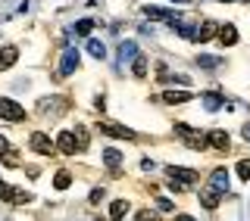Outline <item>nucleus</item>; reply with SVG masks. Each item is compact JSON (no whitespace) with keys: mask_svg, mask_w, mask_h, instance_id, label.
<instances>
[{"mask_svg":"<svg viewBox=\"0 0 250 221\" xmlns=\"http://www.w3.org/2000/svg\"><path fill=\"white\" fill-rule=\"evenodd\" d=\"M28 144H31V149H35V153H41V156H50V153H53V147H57V144H53V140L47 137V134H41V131L31 134Z\"/></svg>","mask_w":250,"mask_h":221,"instance_id":"423d86ee","label":"nucleus"},{"mask_svg":"<svg viewBox=\"0 0 250 221\" xmlns=\"http://www.w3.org/2000/svg\"><path fill=\"white\" fill-rule=\"evenodd\" d=\"M0 122H25V106L10 97H0Z\"/></svg>","mask_w":250,"mask_h":221,"instance_id":"f03ea898","label":"nucleus"},{"mask_svg":"<svg viewBox=\"0 0 250 221\" xmlns=\"http://www.w3.org/2000/svg\"><path fill=\"white\" fill-rule=\"evenodd\" d=\"M6 147H10V144H6V140H3V137H0V153H3V149H6Z\"/></svg>","mask_w":250,"mask_h":221,"instance_id":"72a5a7b5","label":"nucleus"},{"mask_svg":"<svg viewBox=\"0 0 250 221\" xmlns=\"http://www.w3.org/2000/svg\"><path fill=\"white\" fill-rule=\"evenodd\" d=\"M172 3H188V0H172Z\"/></svg>","mask_w":250,"mask_h":221,"instance_id":"f704fd0d","label":"nucleus"},{"mask_svg":"<svg viewBox=\"0 0 250 221\" xmlns=\"http://www.w3.org/2000/svg\"><path fill=\"white\" fill-rule=\"evenodd\" d=\"M78 59H82V56H78L75 47H66V53H62V59H60V75H62V78L72 75L75 69H78Z\"/></svg>","mask_w":250,"mask_h":221,"instance_id":"0eeeda50","label":"nucleus"},{"mask_svg":"<svg viewBox=\"0 0 250 221\" xmlns=\"http://www.w3.org/2000/svg\"><path fill=\"white\" fill-rule=\"evenodd\" d=\"M100 131L109 134V137H119V140H135V131L125 128V125H113V122H100Z\"/></svg>","mask_w":250,"mask_h":221,"instance_id":"1a4fd4ad","label":"nucleus"},{"mask_svg":"<svg viewBox=\"0 0 250 221\" xmlns=\"http://www.w3.org/2000/svg\"><path fill=\"white\" fill-rule=\"evenodd\" d=\"M57 147H60V153L72 156L75 149H78V140H75V134H72V131H62L60 137H57Z\"/></svg>","mask_w":250,"mask_h":221,"instance_id":"9b49d317","label":"nucleus"},{"mask_svg":"<svg viewBox=\"0 0 250 221\" xmlns=\"http://www.w3.org/2000/svg\"><path fill=\"white\" fill-rule=\"evenodd\" d=\"M222 3H229V0H222Z\"/></svg>","mask_w":250,"mask_h":221,"instance_id":"c9c22d12","label":"nucleus"},{"mask_svg":"<svg viewBox=\"0 0 250 221\" xmlns=\"http://www.w3.org/2000/svg\"><path fill=\"white\" fill-rule=\"evenodd\" d=\"M138 221H160V215H156V212H150V209H141V212H138Z\"/></svg>","mask_w":250,"mask_h":221,"instance_id":"c85d7f7f","label":"nucleus"},{"mask_svg":"<svg viewBox=\"0 0 250 221\" xmlns=\"http://www.w3.org/2000/svg\"><path fill=\"white\" fill-rule=\"evenodd\" d=\"M72 134H75V140H78V149H84V147H88V131H84L82 125H78V128H75Z\"/></svg>","mask_w":250,"mask_h":221,"instance_id":"a878e982","label":"nucleus"},{"mask_svg":"<svg viewBox=\"0 0 250 221\" xmlns=\"http://www.w3.org/2000/svg\"><path fill=\"white\" fill-rule=\"evenodd\" d=\"M0 156H3V162H6V165H19V156H16V149H13V147H6Z\"/></svg>","mask_w":250,"mask_h":221,"instance_id":"bb28decb","label":"nucleus"},{"mask_svg":"<svg viewBox=\"0 0 250 221\" xmlns=\"http://www.w3.org/2000/svg\"><path fill=\"white\" fill-rule=\"evenodd\" d=\"M191 97H194L191 91H166V93H163V100H166L169 106H175V103H188Z\"/></svg>","mask_w":250,"mask_h":221,"instance_id":"f3484780","label":"nucleus"},{"mask_svg":"<svg viewBox=\"0 0 250 221\" xmlns=\"http://www.w3.org/2000/svg\"><path fill=\"white\" fill-rule=\"evenodd\" d=\"M219 44H222V47H234V44H238V28H234L231 22H225V25L219 28Z\"/></svg>","mask_w":250,"mask_h":221,"instance_id":"f8f14e48","label":"nucleus"},{"mask_svg":"<svg viewBox=\"0 0 250 221\" xmlns=\"http://www.w3.org/2000/svg\"><path fill=\"white\" fill-rule=\"evenodd\" d=\"M0 200L3 203H13V206H25V203H31V193L22 190V187H10L0 181Z\"/></svg>","mask_w":250,"mask_h":221,"instance_id":"7ed1b4c3","label":"nucleus"},{"mask_svg":"<svg viewBox=\"0 0 250 221\" xmlns=\"http://www.w3.org/2000/svg\"><path fill=\"white\" fill-rule=\"evenodd\" d=\"M238 178L250 181V159H241V162H238Z\"/></svg>","mask_w":250,"mask_h":221,"instance_id":"cd10ccee","label":"nucleus"},{"mask_svg":"<svg viewBox=\"0 0 250 221\" xmlns=\"http://www.w3.org/2000/svg\"><path fill=\"white\" fill-rule=\"evenodd\" d=\"M175 137H182V144H185V147H191V149H203V147H207V134L188 128L185 122H178V125H175Z\"/></svg>","mask_w":250,"mask_h":221,"instance_id":"f257e3e1","label":"nucleus"},{"mask_svg":"<svg viewBox=\"0 0 250 221\" xmlns=\"http://www.w3.org/2000/svg\"><path fill=\"white\" fill-rule=\"evenodd\" d=\"M156 209H160V212H172L175 206H172V200H166V196H160V200H156Z\"/></svg>","mask_w":250,"mask_h":221,"instance_id":"c756f323","label":"nucleus"},{"mask_svg":"<svg viewBox=\"0 0 250 221\" xmlns=\"http://www.w3.org/2000/svg\"><path fill=\"white\" fill-rule=\"evenodd\" d=\"M72 31H75V35H78V37H88V35H91V31H94V19H78Z\"/></svg>","mask_w":250,"mask_h":221,"instance_id":"4be33fe9","label":"nucleus"},{"mask_svg":"<svg viewBox=\"0 0 250 221\" xmlns=\"http://www.w3.org/2000/svg\"><path fill=\"white\" fill-rule=\"evenodd\" d=\"M16 59H19V50H16V47H3V50H0V72L16 66Z\"/></svg>","mask_w":250,"mask_h":221,"instance_id":"dca6fc26","label":"nucleus"},{"mask_svg":"<svg viewBox=\"0 0 250 221\" xmlns=\"http://www.w3.org/2000/svg\"><path fill=\"white\" fill-rule=\"evenodd\" d=\"M207 147H213V149H222V153H229L231 149V140H229V134H225L222 128H213L207 134Z\"/></svg>","mask_w":250,"mask_h":221,"instance_id":"6e6552de","label":"nucleus"},{"mask_svg":"<svg viewBox=\"0 0 250 221\" xmlns=\"http://www.w3.org/2000/svg\"><path fill=\"white\" fill-rule=\"evenodd\" d=\"M241 134H244V140L250 144V125H244V131H241Z\"/></svg>","mask_w":250,"mask_h":221,"instance_id":"2f4dec72","label":"nucleus"},{"mask_svg":"<svg viewBox=\"0 0 250 221\" xmlns=\"http://www.w3.org/2000/svg\"><path fill=\"white\" fill-rule=\"evenodd\" d=\"M144 16H150V19H160V22H166V25H172V28L182 25V16L172 13V10H163V6H144Z\"/></svg>","mask_w":250,"mask_h":221,"instance_id":"39448f33","label":"nucleus"},{"mask_svg":"<svg viewBox=\"0 0 250 221\" xmlns=\"http://www.w3.org/2000/svg\"><path fill=\"white\" fill-rule=\"evenodd\" d=\"M88 53L94 59H106V44L97 41V37H91V41H88Z\"/></svg>","mask_w":250,"mask_h":221,"instance_id":"6ab92c4d","label":"nucleus"},{"mask_svg":"<svg viewBox=\"0 0 250 221\" xmlns=\"http://www.w3.org/2000/svg\"><path fill=\"white\" fill-rule=\"evenodd\" d=\"M104 200V190H91V203H100Z\"/></svg>","mask_w":250,"mask_h":221,"instance_id":"7c9ffc66","label":"nucleus"},{"mask_svg":"<svg viewBox=\"0 0 250 221\" xmlns=\"http://www.w3.org/2000/svg\"><path fill=\"white\" fill-rule=\"evenodd\" d=\"M197 62H200L203 69H219V66H222V59H219V56H207V53H200Z\"/></svg>","mask_w":250,"mask_h":221,"instance_id":"b1692460","label":"nucleus"},{"mask_svg":"<svg viewBox=\"0 0 250 221\" xmlns=\"http://www.w3.org/2000/svg\"><path fill=\"white\" fill-rule=\"evenodd\" d=\"M125 212H128V200H116L113 206H109V218H113V221H119V218L125 215Z\"/></svg>","mask_w":250,"mask_h":221,"instance_id":"412c9836","label":"nucleus"},{"mask_svg":"<svg viewBox=\"0 0 250 221\" xmlns=\"http://www.w3.org/2000/svg\"><path fill=\"white\" fill-rule=\"evenodd\" d=\"M166 175H169V181H175V184H182V187L194 184V181L200 178L194 168H185V165H169V168H166Z\"/></svg>","mask_w":250,"mask_h":221,"instance_id":"20e7f679","label":"nucleus"},{"mask_svg":"<svg viewBox=\"0 0 250 221\" xmlns=\"http://www.w3.org/2000/svg\"><path fill=\"white\" fill-rule=\"evenodd\" d=\"M104 165L116 171V168L122 165V149H116V147H106V149H104Z\"/></svg>","mask_w":250,"mask_h":221,"instance_id":"2eb2a0df","label":"nucleus"},{"mask_svg":"<svg viewBox=\"0 0 250 221\" xmlns=\"http://www.w3.org/2000/svg\"><path fill=\"white\" fill-rule=\"evenodd\" d=\"M203 106H207L209 112H216V109H222V106H225V97H219V93L209 91V93H203Z\"/></svg>","mask_w":250,"mask_h":221,"instance_id":"a211bd4d","label":"nucleus"},{"mask_svg":"<svg viewBox=\"0 0 250 221\" xmlns=\"http://www.w3.org/2000/svg\"><path fill=\"white\" fill-rule=\"evenodd\" d=\"M138 56V44L135 41H122L119 44V66H125V62H135Z\"/></svg>","mask_w":250,"mask_h":221,"instance_id":"4468645a","label":"nucleus"},{"mask_svg":"<svg viewBox=\"0 0 250 221\" xmlns=\"http://www.w3.org/2000/svg\"><path fill=\"white\" fill-rule=\"evenodd\" d=\"M131 72H135L138 78H144V75H147V59L141 56V53L135 56V62H131Z\"/></svg>","mask_w":250,"mask_h":221,"instance_id":"5701e85b","label":"nucleus"},{"mask_svg":"<svg viewBox=\"0 0 250 221\" xmlns=\"http://www.w3.org/2000/svg\"><path fill=\"white\" fill-rule=\"evenodd\" d=\"M213 35H219V22L209 19V22H203V25H197V35H194V41H197V44H207Z\"/></svg>","mask_w":250,"mask_h":221,"instance_id":"9d476101","label":"nucleus"},{"mask_svg":"<svg viewBox=\"0 0 250 221\" xmlns=\"http://www.w3.org/2000/svg\"><path fill=\"white\" fill-rule=\"evenodd\" d=\"M69 184H72V175H69V171H60V175L53 178V187H57V190H66Z\"/></svg>","mask_w":250,"mask_h":221,"instance_id":"393cba45","label":"nucleus"},{"mask_svg":"<svg viewBox=\"0 0 250 221\" xmlns=\"http://www.w3.org/2000/svg\"><path fill=\"white\" fill-rule=\"evenodd\" d=\"M219 196H222V193L209 187V190H203V193H200V203H203L207 209H216V206H219Z\"/></svg>","mask_w":250,"mask_h":221,"instance_id":"aec40b11","label":"nucleus"},{"mask_svg":"<svg viewBox=\"0 0 250 221\" xmlns=\"http://www.w3.org/2000/svg\"><path fill=\"white\" fill-rule=\"evenodd\" d=\"M209 184H213V190H219V193H229V171L216 168L213 175H209Z\"/></svg>","mask_w":250,"mask_h":221,"instance_id":"ddd939ff","label":"nucleus"},{"mask_svg":"<svg viewBox=\"0 0 250 221\" xmlns=\"http://www.w3.org/2000/svg\"><path fill=\"white\" fill-rule=\"evenodd\" d=\"M175 221H194L191 215H175Z\"/></svg>","mask_w":250,"mask_h":221,"instance_id":"473e14b6","label":"nucleus"}]
</instances>
